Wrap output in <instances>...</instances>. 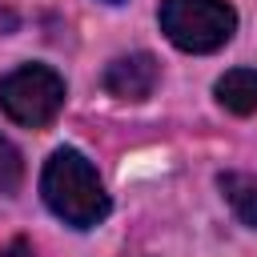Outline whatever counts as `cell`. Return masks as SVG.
Segmentation results:
<instances>
[{"instance_id":"cell-1","label":"cell","mask_w":257,"mask_h":257,"mask_svg":"<svg viewBox=\"0 0 257 257\" xmlns=\"http://www.w3.org/2000/svg\"><path fill=\"white\" fill-rule=\"evenodd\" d=\"M40 193L48 209L72 229H96L108 217V193L92 161L76 149H56L40 173Z\"/></svg>"},{"instance_id":"cell-2","label":"cell","mask_w":257,"mask_h":257,"mask_svg":"<svg viewBox=\"0 0 257 257\" xmlns=\"http://www.w3.org/2000/svg\"><path fill=\"white\" fill-rule=\"evenodd\" d=\"M157 20L181 52H217L237 32V12L225 0H161Z\"/></svg>"},{"instance_id":"cell-3","label":"cell","mask_w":257,"mask_h":257,"mask_svg":"<svg viewBox=\"0 0 257 257\" xmlns=\"http://www.w3.org/2000/svg\"><path fill=\"white\" fill-rule=\"evenodd\" d=\"M0 108L24 128H44L64 108V80L48 64H20L0 80Z\"/></svg>"},{"instance_id":"cell-4","label":"cell","mask_w":257,"mask_h":257,"mask_svg":"<svg viewBox=\"0 0 257 257\" xmlns=\"http://www.w3.org/2000/svg\"><path fill=\"white\" fill-rule=\"evenodd\" d=\"M157 76L161 64L153 52H128L104 68V92H112L116 100H145L157 88Z\"/></svg>"},{"instance_id":"cell-5","label":"cell","mask_w":257,"mask_h":257,"mask_svg":"<svg viewBox=\"0 0 257 257\" xmlns=\"http://www.w3.org/2000/svg\"><path fill=\"white\" fill-rule=\"evenodd\" d=\"M213 96L221 108H229L233 116H249L257 112V68H229L217 84Z\"/></svg>"},{"instance_id":"cell-6","label":"cell","mask_w":257,"mask_h":257,"mask_svg":"<svg viewBox=\"0 0 257 257\" xmlns=\"http://www.w3.org/2000/svg\"><path fill=\"white\" fill-rule=\"evenodd\" d=\"M217 185H221L225 201L233 205L237 221L257 229V173H221Z\"/></svg>"},{"instance_id":"cell-7","label":"cell","mask_w":257,"mask_h":257,"mask_svg":"<svg viewBox=\"0 0 257 257\" xmlns=\"http://www.w3.org/2000/svg\"><path fill=\"white\" fill-rule=\"evenodd\" d=\"M20 181H24V157L8 137H0V193L12 197L20 189Z\"/></svg>"},{"instance_id":"cell-8","label":"cell","mask_w":257,"mask_h":257,"mask_svg":"<svg viewBox=\"0 0 257 257\" xmlns=\"http://www.w3.org/2000/svg\"><path fill=\"white\" fill-rule=\"evenodd\" d=\"M0 257H32V249H28V241H12L0 249Z\"/></svg>"},{"instance_id":"cell-9","label":"cell","mask_w":257,"mask_h":257,"mask_svg":"<svg viewBox=\"0 0 257 257\" xmlns=\"http://www.w3.org/2000/svg\"><path fill=\"white\" fill-rule=\"evenodd\" d=\"M108 4H120V0H108Z\"/></svg>"}]
</instances>
